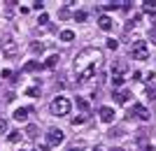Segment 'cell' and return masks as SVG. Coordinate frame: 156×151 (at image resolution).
Instances as JSON below:
<instances>
[{
    "instance_id": "cell-29",
    "label": "cell",
    "mask_w": 156,
    "mask_h": 151,
    "mask_svg": "<svg viewBox=\"0 0 156 151\" xmlns=\"http://www.w3.org/2000/svg\"><path fill=\"white\" fill-rule=\"evenodd\" d=\"M47 21H49V16H47V14L42 12V14H40V16H37V23H47Z\"/></svg>"
},
{
    "instance_id": "cell-23",
    "label": "cell",
    "mask_w": 156,
    "mask_h": 151,
    "mask_svg": "<svg viewBox=\"0 0 156 151\" xmlns=\"http://www.w3.org/2000/svg\"><path fill=\"white\" fill-rule=\"evenodd\" d=\"M121 2H105V12H112V9H119Z\"/></svg>"
},
{
    "instance_id": "cell-7",
    "label": "cell",
    "mask_w": 156,
    "mask_h": 151,
    "mask_svg": "<svg viewBox=\"0 0 156 151\" xmlns=\"http://www.w3.org/2000/svg\"><path fill=\"white\" fill-rule=\"evenodd\" d=\"M98 114H100V121H103V123H112V121H114V116H117L112 107H100V109H98Z\"/></svg>"
},
{
    "instance_id": "cell-19",
    "label": "cell",
    "mask_w": 156,
    "mask_h": 151,
    "mask_svg": "<svg viewBox=\"0 0 156 151\" xmlns=\"http://www.w3.org/2000/svg\"><path fill=\"white\" fill-rule=\"evenodd\" d=\"M154 7H156V0H144V2H142L144 12H154Z\"/></svg>"
},
{
    "instance_id": "cell-22",
    "label": "cell",
    "mask_w": 156,
    "mask_h": 151,
    "mask_svg": "<svg viewBox=\"0 0 156 151\" xmlns=\"http://www.w3.org/2000/svg\"><path fill=\"white\" fill-rule=\"evenodd\" d=\"M26 95L35 98V95H40V88H37V86H28V88H26Z\"/></svg>"
},
{
    "instance_id": "cell-26",
    "label": "cell",
    "mask_w": 156,
    "mask_h": 151,
    "mask_svg": "<svg viewBox=\"0 0 156 151\" xmlns=\"http://www.w3.org/2000/svg\"><path fill=\"white\" fill-rule=\"evenodd\" d=\"M30 49H33L35 53H37V51H44V44H42V42H40V44H37V42H33V44H30Z\"/></svg>"
},
{
    "instance_id": "cell-3",
    "label": "cell",
    "mask_w": 156,
    "mask_h": 151,
    "mask_svg": "<svg viewBox=\"0 0 156 151\" xmlns=\"http://www.w3.org/2000/svg\"><path fill=\"white\" fill-rule=\"evenodd\" d=\"M133 58H135V60H147V58H149L147 42H142V39H135V42H133Z\"/></svg>"
},
{
    "instance_id": "cell-36",
    "label": "cell",
    "mask_w": 156,
    "mask_h": 151,
    "mask_svg": "<svg viewBox=\"0 0 156 151\" xmlns=\"http://www.w3.org/2000/svg\"><path fill=\"white\" fill-rule=\"evenodd\" d=\"M19 151H26V149H19Z\"/></svg>"
},
{
    "instance_id": "cell-35",
    "label": "cell",
    "mask_w": 156,
    "mask_h": 151,
    "mask_svg": "<svg viewBox=\"0 0 156 151\" xmlns=\"http://www.w3.org/2000/svg\"><path fill=\"white\" fill-rule=\"evenodd\" d=\"M91 151H103V146H93V149Z\"/></svg>"
},
{
    "instance_id": "cell-17",
    "label": "cell",
    "mask_w": 156,
    "mask_h": 151,
    "mask_svg": "<svg viewBox=\"0 0 156 151\" xmlns=\"http://www.w3.org/2000/svg\"><path fill=\"white\" fill-rule=\"evenodd\" d=\"M126 72V63H117V65H112V74H124Z\"/></svg>"
},
{
    "instance_id": "cell-18",
    "label": "cell",
    "mask_w": 156,
    "mask_h": 151,
    "mask_svg": "<svg viewBox=\"0 0 156 151\" xmlns=\"http://www.w3.org/2000/svg\"><path fill=\"white\" fill-rule=\"evenodd\" d=\"M26 135H28V137H37V125H35V123H28Z\"/></svg>"
},
{
    "instance_id": "cell-32",
    "label": "cell",
    "mask_w": 156,
    "mask_h": 151,
    "mask_svg": "<svg viewBox=\"0 0 156 151\" xmlns=\"http://www.w3.org/2000/svg\"><path fill=\"white\" fill-rule=\"evenodd\" d=\"M68 151H82V144H77V146H70Z\"/></svg>"
},
{
    "instance_id": "cell-9",
    "label": "cell",
    "mask_w": 156,
    "mask_h": 151,
    "mask_svg": "<svg viewBox=\"0 0 156 151\" xmlns=\"http://www.w3.org/2000/svg\"><path fill=\"white\" fill-rule=\"evenodd\" d=\"M28 114H30V109H28V107H16V109H14V118H16V121H21V123L28 118Z\"/></svg>"
},
{
    "instance_id": "cell-33",
    "label": "cell",
    "mask_w": 156,
    "mask_h": 151,
    "mask_svg": "<svg viewBox=\"0 0 156 151\" xmlns=\"http://www.w3.org/2000/svg\"><path fill=\"white\" fill-rule=\"evenodd\" d=\"M110 151H124V149H121V146H112Z\"/></svg>"
},
{
    "instance_id": "cell-12",
    "label": "cell",
    "mask_w": 156,
    "mask_h": 151,
    "mask_svg": "<svg viewBox=\"0 0 156 151\" xmlns=\"http://www.w3.org/2000/svg\"><path fill=\"white\" fill-rule=\"evenodd\" d=\"M56 65H58V53H51V56L44 60V67H47V70H54Z\"/></svg>"
},
{
    "instance_id": "cell-11",
    "label": "cell",
    "mask_w": 156,
    "mask_h": 151,
    "mask_svg": "<svg viewBox=\"0 0 156 151\" xmlns=\"http://www.w3.org/2000/svg\"><path fill=\"white\" fill-rule=\"evenodd\" d=\"M42 63H40V60H28L26 65H23V72H37V70H42Z\"/></svg>"
},
{
    "instance_id": "cell-5",
    "label": "cell",
    "mask_w": 156,
    "mask_h": 151,
    "mask_svg": "<svg viewBox=\"0 0 156 151\" xmlns=\"http://www.w3.org/2000/svg\"><path fill=\"white\" fill-rule=\"evenodd\" d=\"M0 46H2V56H7V58H14V56L19 53V46H16V42H14L12 37H7Z\"/></svg>"
},
{
    "instance_id": "cell-31",
    "label": "cell",
    "mask_w": 156,
    "mask_h": 151,
    "mask_svg": "<svg viewBox=\"0 0 156 151\" xmlns=\"http://www.w3.org/2000/svg\"><path fill=\"white\" fill-rule=\"evenodd\" d=\"M58 16H61V19H68V16H70V12H68V9H61Z\"/></svg>"
},
{
    "instance_id": "cell-6",
    "label": "cell",
    "mask_w": 156,
    "mask_h": 151,
    "mask_svg": "<svg viewBox=\"0 0 156 151\" xmlns=\"http://www.w3.org/2000/svg\"><path fill=\"white\" fill-rule=\"evenodd\" d=\"M130 116H137V118H142V121H149V118H151V114H149V109H147L144 105L135 102V105L130 107Z\"/></svg>"
},
{
    "instance_id": "cell-1",
    "label": "cell",
    "mask_w": 156,
    "mask_h": 151,
    "mask_svg": "<svg viewBox=\"0 0 156 151\" xmlns=\"http://www.w3.org/2000/svg\"><path fill=\"white\" fill-rule=\"evenodd\" d=\"M100 60H103V56H100L98 49H93V46L82 49V51L77 53V58H75V70H77V79L79 81H89V79L96 74Z\"/></svg>"
},
{
    "instance_id": "cell-21",
    "label": "cell",
    "mask_w": 156,
    "mask_h": 151,
    "mask_svg": "<svg viewBox=\"0 0 156 151\" xmlns=\"http://www.w3.org/2000/svg\"><path fill=\"white\" fill-rule=\"evenodd\" d=\"M77 107L82 109V112H89V102H86L84 98H79V95H77Z\"/></svg>"
},
{
    "instance_id": "cell-8",
    "label": "cell",
    "mask_w": 156,
    "mask_h": 151,
    "mask_svg": "<svg viewBox=\"0 0 156 151\" xmlns=\"http://www.w3.org/2000/svg\"><path fill=\"white\" fill-rule=\"evenodd\" d=\"M112 26H114V23H112V19L107 16V14H103V16L98 19V28H100V30H105V33H110Z\"/></svg>"
},
{
    "instance_id": "cell-14",
    "label": "cell",
    "mask_w": 156,
    "mask_h": 151,
    "mask_svg": "<svg viewBox=\"0 0 156 151\" xmlns=\"http://www.w3.org/2000/svg\"><path fill=\"white\" fill-rule=\"evenodd\" d=\"M124 74H112V86H114V88H121V86H124Z\"/></svg>"
},
{
    "instance_id": "cell-30",
    "label": "cell",
    "mask_w": 156,
    "mask_h": 151,
    "mask_svg": "<svg viewBox=\"0 0 156 151\" xmlns=\"http://www.w3.org/2000/svg\"><path fill=\"white\" fill-rule=\"evenodd\" d=\"M5 130H7V121L0 116V132H5Z\"/></svg>"
},
{
    "instance_id": "cell-28",
    "label": "cell",
    "mask_w": 156,
    "mask_h": 151,
    "mask_svg": "<svg viewBox=\"0 0 156 151\" xmlns=\"http://www.w3.org/2000/svg\"><path fill=\"white\" fill-rule=\"evenodd\" d=\"M42 7H44V2H42V0H35V2H33V9H37V12L42 9Z\"/></svg>"
},
{
    "instance_id": "cell-27",
    "label": "cell",
    "mask_w": 156,
    "mask_h": 151,
    "mask_svg": "<svg viewBox=\"0 0 156 151\" xmlns=\"http://www.w3.org/2000/svg\"><path fill=\"white\" fill-rule=\"evenodd\" d=\"M149 39H151V44H156V26H151V30H149Z\"/></svg>"
},
{
    "instance_id": "cell-2",
    "label": "cell",
    "mask_w": 156,
    "mask_h": 151,
    "mask_svg": "<svg viewBox=\"0 0 156 151\" xmlns=\"http://www.w3.org/2000/svg\"><path fill=\"white\" fill-rule=\"evenodd\" d=\"M49 109H51L54 116H68L72 109V102L65 95H56V98L51 100V105H49Z\"/></svg>"
},
{
    "instance_id": "cell-34",
    "label": "cell",
    "mask_w": 156,
    "mask_h": 151,
    "mask_svg": "<svg viewBox=\"0 0 156 151\" xmlns=\"http://www.w3.org/2000/svg\"><path fill=\"white\" fill-rule=\"evenodd\" d=\"M149 19H151V21L156 23V12H151V16H149Z\"/></svg>"
},
{
    "instance_id": "cell-16",
    "label": "cell",
    "mask_w": 156,
    "mask_h": 151,
    "mask_svg": "<svg viewBox=\"0 0 156 151\" xmlns=\"http://www.w3.org/2000/svg\"><path fill=\"white\" fill-rule=\"evenodd\" d=\"M137 151H156V149H154V146H151L144 137H140V149H137Z\"/></svg>"
},
{
    "instance_id": "cell-25",
    "label": "cell",
    "mask_w": 156,
    "mask_h": 151,
    "mask_svg": "<svg viewBox=\"0 0 156 151\" xmlns=\"http://www.w3.org/2000/svg\"><path fill=\"white\" fill-rule=\"evenodd\" d=\"M72 16H75V21H79V23H82V21H86V12H75Z\"/></svg>"
},
{
    "instance_id": "cell-4",
    "label": "cell",
    "mask_w": 156,
    "mask_h": 151,
    "mask_svg": "<svg viewBox=\"0 0 156 151\" xmlns=\"http://www.w3.org/2000/svg\"><path fill=\"white\" fill-rule=\"evenodd\" d=\"M63 139H65V135H63V130H58V128H51V130L47 132V144L49 146H58V144H63Z\"/></svg>"
},
{
    "instance_id": "cell-24",
    "label": "cell",
    "mask_w": 156,
    "mask_h": 151,
    "mask_svg": "<svg viewBox=\"0 0 156 151\" xmlns=\"http://www.w3.org/2000/svg\"><path fill=\"white\" fill-rule=\"evenodd\" d=\"M70 123H72V125H75V128H77V125H82V123H86V116H75V118H72V121H70Z\"/></svg>"
},
{
    "instance_id": "cell-10",
    "label": "cell",
    "mask_w": 156,
    "mask_h": 151,
    "mask_svg": "<svg viewBox=\"0 0 156 151\" xmlns=\"http://www.w3.org/2000/svg\"><path fill=\"white\" fill-rule=\"evenodd\" d=\"M112 98L117 100L119 105H126V102H128V98H130V93H128V91H114V93H112Z\"/></svg>"
},
{
    "instance_id": "cell-13",
    "label": "cell",
    "mask_w": 156,
    "mask_h": 151,
    "mask_svg": "<svg viewBox=\"0 0 156 151\" xmlns=\"http://www.w3.org/2000/svg\"><path fill=\"white\" fill-rule=\"evenodd\" d=\"M61 42H72L75 39V30H70V28H65V30H61Z\"/></svg>"
},
{
    "instance_id": "cell-15",
    "label": "cell",
    "mask_w": 156,
    "mask_h": 151,
    "mask_svg": "<svg viewBox=\"0 0 156 151\" xmlns=\"http://www.w3.org/2000/svg\"><path fill=\"white\" fill-rule=\"evenodd\" d=\"M7 139H9L12 144H16V142H19V139H21V130H9V135H7Z\"/></svg>"
},
{
    "instance_id": "cell-20",
    "label": "cell",
    "mask_w": 156,
    "mask_h": 151,
    "mask_svg": "<svg viewBox=\"0 0 156 151\" xmlns=\"http://www.w3.org/2000/svg\"><path fill=\"white\" fill-rule=\"evenodd\" d=\"M105 42H107V49H112V51H117V49H119V42L114 37H107Z\"/></svg>"
}]
</instances>
